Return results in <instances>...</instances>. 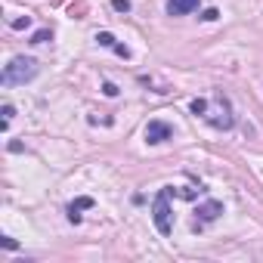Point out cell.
<instances>
[{
    "mask_svg": "<svg viewBox=\"0 0 263 263\" xmlns=\"http://www.w3.org/2000/svg\"><path fill=\"white\" fill-rule=\"evenodd\" d=\"M34 74H37V62H34L31 56H16V59L4 68V84H7V87H19V84H28Z\"/></svg>",
    "mask_w": 263,
    "mask_h": 263,
    "instance_id": "1",
    "label": "cell"
},
{
    "mask_svg": "<svg viewBox=\"0 0 263 263\" xmlns=\"http://www.w3.org/2000/svg\"><path fill=\"white\" fill-rule=\"evenodd\" d=\"M171 192L174 189H161L155 195V204H152V220L158 226L161 235H171L174 232V211H171Z\"/></svg>",
    "mask_w": 263,
    "mask_h": 263,
    "instance_id": "2",
    "label": "cell"
},
{
    "mask_svg": "<svg viewBox=\"0 0 263 263\" xmlns=\"http://www.w3.org/2000/svg\"><path fill=\"white\" fill-rule=\"evenodd\" d=\"M171 137H174V130H171L164 121H149V124H146V143L155 146V143H164V140H171Z\"/></svg>",
    "mask_w": 263,
    "mask_h": 263,
    "instance_id": "3",
    "label": "cell"
},
{
    "mask_svg": "<svg viewBox=\"0 0 263 263\" xmlns=\"http://www.w3.org/2000/svg\"><path fill=\"white\" fill-rule=\"evenodd\" d=\"M195 214H198V220H201V223H214V220L223 214V204H220V201H204Z\"/></svg>",
    "mask_w": 263,
    "mask_h": 263,
    "instance_id": "4",
    "label": "cell"
},
{
    "mask_svg": "<svg viewBox=\"0 0 263 263\" xmlns=\"http://www.w3.org/2000/svg\"><path fill=\"white\" fill-rule=\"evenodd\" d=\"M192 10H198V0H167L171 16H189Z\"/></svg>",
    "mask_w": 263,
    "mask_h": 263,
    "instance_id": "5",
    "label": "cell"
},
{
    "mask_svg": "<svg viewBox=\"0 0 263 263\" xmlns=\"http://www.w3.org/2000/svg\"><path fill=\"white\" fill-rule=\"evenodd\" d=\"M84 208H93V198H78V201L68 208V220H71V223H81V211H84Z\"/></svg>",
    "mask_w": 263,
    "mask_h": 263,
    "instance_id": "6",
    "label": "cell"
},
{
    "mask_svg": "<svg viewBox=\"0 0 263 263\" xmlns=\"http://www.w3.org/2000/svg\"><path fill=\"white\" fill-rule=\"evenodd\" d=\"M96 41H99V44H102V47H111V50H115V47H118V41H115V37H111V34H108V31H99V34H96Z\"/></svg>",
    "mask_w": 263,
    "mask_h": 263,
    "instance_id": "7",
    "label": "cell"
},
{
    "mask_svg": "<svg viewBox=\"0 0 263 263\" xmlns=\"http://www.w3.org/2000/svg\"><path fill=\"white\" fill-rule=\"evenodd\" d=\"M47 41H53V31H50V28H44V31H37V34L31 37V44H47Z\"/></svg>",
    "mask_w": 263,
    "mask_h": 263,
    "instance_id": "8",
    "label": "cell"
},
{
    "mask_svg": "<svg viewBox=\"0 0 263 263\" xmlns=\"http://www.w3.org/2000/svg\"><path fill=\"white\" fill-rule=\"evenodd\" d=\"M204 111H208V99H192V115L204 118Z\"/></svg>",
    "mask_w": 263,
    "mask_h": 263,
    "instance_id": "9",
    "label": "cell"
},
{
    "mask_svg": "<svg viewBox=\"0 0 263 263\" xmlns=\"http://www.w3.org/2000/svg\"><path fill=\"white\" fill-rule=\"evenodd\" d=\"M13 115H16V108H13V105H4V127L13 121Z\"/></svg>",
    "mask_w": 263,
    "mask_h": 263,
    "instance_id": "10",
    "label": "cell"
},
{
    "mask_svg": "<svg viewBox=\"0 0 263 263\" xmlns=\"http://www.w3.org/2000/svg\"><path fill=\"white\" fill-rule=\"evenodd\" d=\"M111 7H115L118 13H127V10H130V4H127V0H115V4H111Z\"/></svg>",
    "mask_w": 263,
    "mask_h": 263,
    "instance_id": "11",
    "label": "cell"
},
{
    "mask_svg": "<svg viewBox=\"0 0 263 263\" xmlns=\"http://www.w3.org/2000/svg\"><path fill=\"white\" fill-rule=\"evenodd\" d=\"M217 16H220V13H217V10H204V16H201V19H204V22H214V19H217Z\"/></svg>",
    "mask_w": 263,
    "mask_h": 263,
    "instance_id": "12",
    "label": "cell"
},
{
    "mask_svg": "<svg viewBox=\"0 0 263 263\" xmlns=\"http://www.w3.org/2000/svg\"><path fill=\"white\" fill-rule=\"evenodd\" d=\"M28 25H31V19H28V16H25V19H16V22H13V28H28Z\"/></svg>",
    "mask_w": 263,
    "mask_h": 263,
    "instance_id": "13",
    "label": "cell"
},
{
    "mask_svg": "<svg viewBox=\"0 0 263 263\" xmlns=\"http://www.w3.org/2000/svg\"><path fill=\"white\" fill-rule=\"evenodd\" d=\"M4 248H7V251H16L19 245H16V238H4Z\"/></svg>",
    "mask_w": 263,
    "mask_h": 263,
    "instance_id": "14",
    "label": "cell"
},
{
    "mask_svg": "<svg viewBox=\"0 0 263 263\" xmlns=\"http://www.w3.org/2000/svg\"><path fill=\"white\" fill-rule=\"evenodd\" d=\"M102 90H105V96H115V93H118V87H115V84H105Z\"/></svg>",
    "mask_w": 263,
    "mask_h": 263,
    "instance_id": "15",
    "label": "cell"
}]
</instances>
